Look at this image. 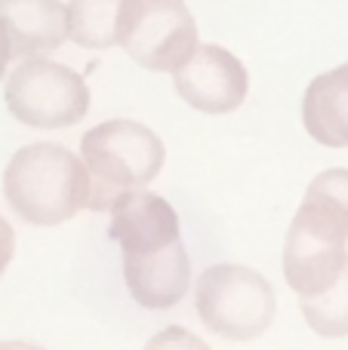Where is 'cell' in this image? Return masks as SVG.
<instances>
[{
  "instance_id": "6da1fadb",
  "label": "cell",
  "mask_w": 348,
  "mask_h": 350,
  "mask_svg": "<svg viewBox=\"0 0 348 350\" xmlns=\"http://www.w3.org/2000/svg\"><path fill=\"white\" fill-rule=\"evenodd\" d=\"M111 237L123 255V280L136 304L170 310L191 283L179 215L151 191H127L111 206Z\"/></svg>"
},
{
  "instance_id": "7a4b0ae2",
  "label": "cell",
  "mask_w": 348,
  "mask_h": 350,
  "mask_svg": "<svg viewBox=\"0 0 348 350\" xmlns=\"http://www.w3.org/2000/svg\"><path fill=\"white\" fill-rule=\"evenodd\" d=\"M348 271V170H324L308 185L284 243V277L299 301H314Z\"/></svg>"
},
{
  "instance_id": "3957f363",
  "label": "cell",
  "mask_w": 348,
  "mask_h": 350,
  "mask_svg": "<svg viewBox=\"0 0 348 350\" xmlns=\"http://www.w3.org/2000/svg\"><path fill=\"white\" fill-rule=\"evenodd\" d=\"M92 178L68 148L34 142L18 148L3 170V197L22 221L53 228L90 206Z\"/></svg>"
},
{
  "instance_id": "277c9868",
  "label": "cell",
  "mask_w": 348,
  "mask_h": 350,
  "mask_svg": "<svg viewBox=\"0 0 348 350\" xmlns=\"http://www.w3.org/2000/svg\"><path fill=\"white\" fill-rule=\"evenodd\" d=\"M80 157L92 178L90 206L92 212H111L114 200L127 191H139L142 185L158 178L164 170V142L158 133L136 120H105L84 133Z\"/></svg>"
},
{
  "instance_id": "5b68a950",
  "label": "cell",
  "mask_w": 348,
  "mask_h": 350,
  "mask_svg": "<svg viewBox=\"0 0 348 350\" xmlns=\"http://www.w3.org/2000/svg\"><path fill=\"white\" fill-rule=\"evenodd\" d=\"M195 310L219 338L253 341L275 320V289L253 267L213 265L197 277Z\"/></svg>"
},
{
  "instance_id": "8992f818",
  "label": "cell",
  "mask_w": 348,
  "mask_h": 350,
  "mask_svg": "<svg viewBox=\"0 0 348 350\" xmlns=\"http://www.w3.org/2000/svg\"><path fill=\"white\" fill-rule=\"evenodd\" d=\"M117 46L148 71L176 74L201 43L185 0H121Z\"/></svg>"
},
{
  "instance_id": "52a82bcc",
  "label": "cell",
  "mask_w": 348,
  "mask_h": 350,
  "mask_svg": "<svg viewBox=\"0 0 348 350\" xmlns=\"http://www.w3.org/2000/svg\"><path fill=\"white\" fill-rule=\"evenodd\" d=\"M3 98L10 114L34 129L74 126L90 111L86 80L49 59H25L6 80Z\"/></svg>"
},
{
  "instance_id": "ba28073f",
  "label": "cell",
  "mask_w": 348,
  "mask_h": 350,
  "mask_svg": "<svg viewBox=\"0 0 348 350\" xmlns=\"http://www.w3.org/2000/svg\"><path fill=\"white\" fill-rule=\"evenodd\" d=\"M176 92L203 114H228L240 108L250 92L244 62L216 43H201L188 62L173 74Z\"/></svg>"
},
{
  "instance_id": "9c48e42d",
  "label": "cell",
  "mask_w": 348,
  "mask_h": 350,
  "mask_svg": "<svg viewBox=\"0 0 348 350\" xmlns=\"http://www.w3.org/2000/svg\"><path fill=\"white\" fill-rule=\"evenodd\" d=\"M16 59L53 53L68 37V6L59 0H0Z\"/></svg>"
},
{
  "instance_id": "30bf717a",
  "label": "cell",
  "mask_w": 348,
  "mask_h": 350,
  "mask_svg": "<svg viewBox=\"0 0 348 350\" xmlns=\"http://www.w3.org/2000/svg\"><path fill=\"white\" fill-rule=\"evenodd\" d=\"M306 133L324 148H348V65L324 71L302 98Z\"/></svg>"
},
{
  "instance_id": "8fae6325",
  "label": "cell",
  "mask_w": 348,
  "mask_h": 350,
  "mask_svg": "<svg viewBox=\"0 0 348 350\" xmlns=\"http://www.w3.org/2000/svg\"><path fill=\"white\" fill-rule=\"evenodd\" d=\"M117 6H121V0H71V6H68V37L86 49L114 46Z\"/></svg>"
},
{
  "instance_id": "7c38bea8",
  "label": "cell",
  "mask_w": 348,
  "mask_h": 350,
  "mask_svg": "<svg viewBox=\"0 0 348 350\" xmlns=\"http://www.w3.org/2000/svg\"><path fill=\"white\" fill-rule=\"evenodd\" d=\"M306 323L321 338H345L348 335V271L333 289L302 304Z\"/></svg>"
},
{
  "instance_id": "4fadbf2b",
  "label": "cell",
  "mask_w": 348,
  "mask_h": 350,
  "mask_svg": "<svg viewBox=\"0 0 348 350\" xmlns=\"http://www.w3.org/2000/svg\"><path fill=\"white\" fill-rule=\"evenodd\" d=\"M145 350H210V345L203 338H197V335H191L188 329H182V326H166V329H160L158 335L148 338Z\"/></svg>"
},
{
  "instance_id": "5bb4252c",
  "label": "cell",
  "mask_w": 348,
  "mask_h": 350,
  "mask_svg": "<svg viewBox=\"0 0 348 350\" xmlns=\"http://www.w3.org/2000/svg\"><path fill=\"white\" fill-rule=\"evenodd\" d=\"M12 255H16V234H12V224L0 215V277L6 273Z\"/></svg>"
},
{
  "instance_id": "9a60e30c",
  "label": "cell",
  "mask_w": 348,
  "mask_h": 350,
  "mask_svg": "<svg viewBox=\"0 0 348 350\" xmlns=\"http://www.w3.org/2000/svg\"><path fill=\"white\" fill-rule=\"evenodd\" d=\"M10 59H16V55H12V40H10V31H6V22H3V16H0V77L6 74Z\"/></svg>"
},
{
  "instance_id": "2e32d148",
  "label": "cell",
  "mask_w": 348,
  "mask_h": 350,
  "mask_svg": "<svg viewBox=\"0 0 348 350\" xmlns=\"http://www.w3.org/2000/svg\"><path fill=\"white\" fill-rule=\"evenodd\" d=\"M0 350H43V347L25 345V341H0Z\"/></svg>"
}]
</instances>
